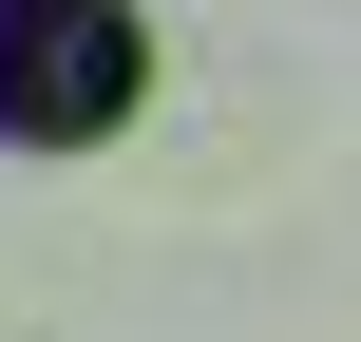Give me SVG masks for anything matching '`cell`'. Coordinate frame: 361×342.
Segmentation results:
<instances>
[{"mask_svg":"<svg viewBox=\"0 0 361 342\" xmlns=\"http://www.w3.org/2000/svg\"><path fill=\"white\" fill-rule=\"evenodd\" d=\"M133 76H152V19H133V0H0V133H19V152L114 133Z\"/></svg>","mask_w":361,"mask_h":342,"instance_id":"6da1fadb","label":"cell"}]
</instances>
